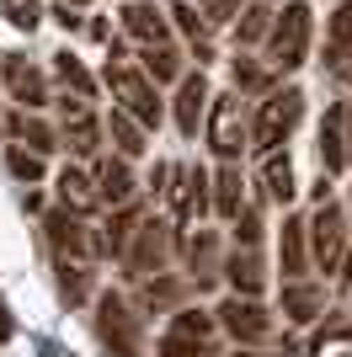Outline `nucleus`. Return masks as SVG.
<instances>
[{"label":"nucleus","instance_id":"obj_1","mask_svg":"<svg viewBox=\"0 0 352 357\" xmlns=\"http://www.w3.org/2000/svg\"><path fill=\"white\" fill-rule=\"evenodd\" d=\"M107 86H112V96H117V112H129L139 128H161V96H155V86L145 80V70L123 64V48L117 43H112V59H107Z\"/></svg>","mask_w":352,"mask_h":357},{"label":"nucleus","instance_id":"obj_2","mask_svg":"<svg viewBox=\"0 0 352 357\" xmlns=\"http://www.w3.org/2000/svg\"><path fill=\"white\" fill-rule=\"evenodd\" d=\"M309 27H315V16H309L305 0H288L278 16H272V27H267V64L272 70H299L309 54Z\"/></svg>","mask_w":352,"mask_h":357},{"label":"nucleus","instance_id":"obj_3","mask_svg":"<svg viewBox=\"0 0 352 357\" xmlns=\"http://www.w3.org/2000/svg\"><path fill=\"white\" fill-rule=\"evenodd\" d=\"M96 336L112 357H145V331H139V310L123 294L96 298Z\"/></svg>","mask_w":352,"mask_h":357},{"label":"nucleus","instance_id":"obj_4","mask_svg":"<svg viewBox=\"0 0 352 357\" xmlns=\"http://www.w3.org/2000/svg\"><path fill=\"white\" fill-rule=\"evenodd\" d=\"M299 118H305V91H299V86L267 91L262 112H256V123H251V139H256V149H262V155H272V149H278L283 139L299 128Z\"/></svg>","mask_w":352,"mask_h":357},{"label":"nucleus","instance_id":"obj_5","mask_svg":"<svg viewBox=\"0 0 352 357\" xmlns=\"http://www.w3.org/2000/svg\"><path fill=\"white\" fill-rule=\"evenodd\" d=\"M208 149L219 155V160H240V149L251 139V118H246V102L240 96H208Z\"/></svg>","mask_w":352,"mask_h":357},{"label":"nucleus","instance_id":"obj_6","mask_svg":"<svg viewBox=\"0 0 352 357\" xmlns=\"http://www.w3.org/2000/svg\"><path fill=\"white\" fill-rule=\"evenodd\" d=\"M305 240L309 251H315V267L321 272H337L342 256H347V213H342V203H315V213L305 219Z\"/></svg>","mask_w":352,"mask_h":357},{"label":"nucleus","instance_id":"obj_7","mask_svg":"<svg viewBox=\"0 0 352 357\" xmlns=\"http://www.w3.org/2000/svg\"><path fill=\"white\" fill-rule=\"evenodd\" d=\"M166 256H171V224L139 219V224H133V235H129V245H123V272L145 283V278L166 272Z\"/></svg>","mask_w":352,"mask_h":357},{"label":"nucleus","instance_id":"obj_8","mask_svg":"<svg viewBox=\"0 0 352 357\" xmlns=\"http://www.w3.org/2000/svg\"><path fill=\"white\" fill-rule=\"evenodd\" d=\"M161 357H219L214 352V314L176 310L166 336H161Z\"/></svg>","mask_w":352,"mask_h":357},{"label":"nucleus","instance_id":"obj_9","mask_svg":"<svg viewBox=\"0 0 352 357\" xmlns=\"http://www.w3.org/2000/svg\"><path fill=\"white\" fill-rule=\"evenodd\" d=\"M214 314H219L214 326H224V331H230V336H235L240 347H262L267 336L278 331V320H272V314H267L262 304H256V298H240V294H230V298H224V304H219Z\"/></svg>","mask_w":352,"mask_h":357},{"label":"nucleus","instance_id":"obj_10","mask_svg":"<svg viewBox=\"0 0 352 357\" xmlns=\"http://www.w3.org/2000/svg\"><path fill=\"white\" fill-rule=\"evenodd\" d=\"M171 187H166V192H171V213H176V229H192V219H203V208H208V171L203 165H176L171 176Z\"/></svg>","mask_w":352,"mask_h":357},{"label":"nucleus","instance_id":"obj_11","mask_svg":"<svg viewBox=\"0 0 352 357\" xmlns=\"http://www.w3.org/2000/svg\"><path fill=\"white\" fill-rule=\"evenodd\" d=\"M0 75H6V91L22 102V112L48 107V80H43V70H38L32 59H22V54H0Z\"/></svg>","mask_w":352,"mask_h":357},{"label":"nucleus","instance_id":"obj_12","mask_svg":"<svg viewBox=\"0 0 352 357\" xmlns=\"http://www.w3.org/2000/svg\"><path fill=\"white\" fill-rule=\"evenodd\" d=\"M64 149H70V155H86V160L102 149V123L91 118V107L80 102V96L64 102Z\"/></svg>","mask_w":352,"mask_h":357},{"label":"nucleus","instance_id":"obj_13","mask_svg":"<svg viewBox=\"0 0 352 357\" xmlns=\"http://www.w3.org/2000/svg\"><path fill=\"white\" fill-rule=\"evenodd\" d=\"M208 96H214V91H208L203 70L176 80V128H182L187 139H198V123L208 118Z\"/></svg>","mask_w":352,"mask_h":357},{"label":"nucleus","instance_id":"obj_14","mask_svg":"<svg viewBox=\"0 0 352 357\" xmlns=\"http://www.w3.org/2000/svg\"><path fill=\"white\" fill-rule=\"evenodd\" d=\"M224 278H230V288L240 298H256L267 288V261H262V251L256 245H235L230 251V261H224Z\"/></svg>","mask_w":352,"mask_h":357},{"label":"nucleus","instance_id":"obj_15","mask_svg":"<svg viewBox=\"0 0 352 357\" xmlns=\"http://www.w3.org/2000/svg\"><path fill=\"white\" fill-rule=\"evenodd\" d=\"M43 229H48V240H54V251H59V261H86V251H91V229L75 213H48L43 219Z\"/></svg>","mask_w":352,"mask_h":357},{"label":"nucleus","instance_id":"obj_16","mask_svg":"<svg viewBox=\"0 0 352 357\" xmlns=\"http://www.w3.org/2000/svg\"><path fill=\"white\" fill-rule=\"evenodd\" d=\"M123 32H129L133 43H145V48L171 43V22H166L149 0H129V6H123Z\"/></svg>","mask_w":352,"mask_h":357},{"label":"nucleus","instance_id":"obj_17","mask_svg":"<svg viewBox=\"0 0 352 357\" xmlns=\"http://www.w3.org/2000/svg\"><path fill=\"white\" fill-rule=\"evenodd\" d=\"M54 187H59V203H64V213H75V219H80V213H96V208H102V197H96V181H91L80 165H64Z\"/></svg>","mask_w":352,"mask_h":357},{"label":"nucleus","instance_id":"obj_18","mask_svg":"<svg viewBox=\"0 0 352 357\" xmlns=\"http://www.w3.org/2000/svg\"><path fill=\"white\" fill-rule=\"evenodd\" d=\"M182 256H187V272L198 288H208L219 278V235L214 229H198L192 240H182Z\"/></svg>","mask_w":352,"mask_h":357},{"label":"nucleus","instance_id":"obj_19","mask_svg":"<svg viewBox=\"0 0 352 357\" xmlns=\"http://www.w3.org/2000/svg\"><path fill=\"white\" fill-rule=\"evenodd\" d=\"M325 310V288L309 283V278H293V283H283V314H288L293 326H309V320H321Z\"/></svg>","mask_w":352,"mask_h":357},{"label":"nucleus","instance_id":"obj_20","mask_svg":"<svg viewBox=\"0 0 352 357\" xmlns=\"http://www.w3.org/2000/svg\"><path fill=\"white\" fill-rule=\"evenodd\" d=\"M278 261H283V278H288V283L309 272V240H305V219H299V213H288V219H283Z\"/></svg>","mask_w":352,"mask_h":357},{"label":"nucleus","instance_id":"obj_21","mask_svg":"<svg viewBox=\"0 0 352 357\" xmlns=\"http://www.w3.org/2000/svg\"><path fill=\"white\" fill-rule=\"evenodd\" d=\"M315 149H321V176H337L342 165H347V134H342V102L325 107L321 118V139H315Z\"/></svg>","mask_w":352,"mask_h":357},{"label":"nucleus","instance_id":"obj_22","mask_svg":"<svg viewBox=\"0 0 352 357\" xmlns=\"http://www.w3.org/2000/svg\"><path fill=\"white\" fill-rule=\"evenodd\" d=\"M91 181H96V197H102V203H112V208H123V203L133 197V171H129V160H102Z\"/></svg>","mask_w":352,"mask_h":357},{"label":"nucleus","instance_id":"obj_23","mask_svg":"<svg viewBox=\"0 0 352 357\" xmlns=\"http://www.w3.org/2000/svg\"><path fill=\"white\" fill-rule=\"evenodd\" d=\"M102 134L107 139H112V144H117V160H139V155H145V128H139V123H133L129 118V112H117V107H112V112H107V123H102Z\"/></svg>","mask_w":352,"mask_h":357},{"label":"nucleus","instance_id":"obj_24","mask_svg":"<svg viewBox=\"0 0 352 357\" xmlns=\"http://www.w3.org/2000/svg\"><path fill=\"white\" fill-rule=\"evenodd\" d=\"M240 208H246V181H240V165L224 160L219 176H214V213H219V219H235Z\"/></svg>","mask_w":352,"mask_h":357},{"label":"nucleus","instance_id":"obj_25","mask_svg":"<svg viewBox=\"0 0 352 357\" xmlns=\"http://www.w3.org/2000/svg\"><path fill=\"white\" fill-rule=\"evenodd\" d=\"M309 357H352V320L325 314V326L309 336Z\"/></svg>","mask_w":352,"mask_h":357},{"label":"nucleus","instance_id":"obj_26","mask_svg":"<svg viewBox=\"0 0 352 357\" xmlns=\"http://www.w3.org/2000/svg\"><path fill=\"white\" fill-rule=\"evenodd\" d=\"M262 187H267V197H272V203H283V208L293 203V192H299V187H293V160H288V155H278V149H272V155H262Z\"/></svg>","mask_w":352,"mask_h":357},{"label":"nucleus","instance_id":"obj_27","mask_svg":"<svg viewBox=\"0 0 352 357\" xmlns=\"http://www.w3.org/2000/svg\"><path fill=\"white\" fill-rule=\"evenodd\" d=\"M6 128H11V134L22 139V144H27V149H38V155H48V149H59L54 128H48V123H38V118H32V112H11V118H6Z\"/></svg>","mask_w":352,"mask_h":357},{"label":"nucleus","instance_id":"obj_28","mask_svg":"<svg viewBox=\"0 0 352 357\" xmlns=\"http://www.w3.org/2000/svg\"><path fill=\"white\" fill-rule=\"evenodd\" d=\"M139 59H145V80H149V86H161V80H182V54H176L171 43L145 48Z\"/></svg>","mask_w":352,"mask_h":357},{"label":"nucleus","instance_id":"obj_29","mask_svg":"<svg viewBox=\"0 0 352 357\" xmlns=\"http://www.w3.org/2000/svg\"><path fill=\"white\" fill-rule=\"evenodd\" d=\"M230 75H235V96H262V91H272V75L256 59H246V54L230 59Z\"/></svg>","mask_w":352,"mask_h":357},{"label":"nucleus","instance_id":"obj_30","mask_svg":"<svg viewBox=\"0 0 352 357\" xmlns=\"http://www.w3.org/2000/svg\"><path fill=\"white\" fill-rule=\"evenodd\" d=\"M59 294H64V304H86L91 298V267L86 261H59Z\"/></svg>","mask_w":352,"mask_h":357},{"label":"nucleus","instance_id":"obj_31","mask_svg":"<svg viewBox=\"0 0 352 357\" xmlns=\"http://www.w3.org/2000/svg\"><path fill=\"white\" fill-rule=\"evenodd\" d=\"M176 298H182V283H176V278H161V272H155V278H145V288H139V310H171Z\"/></svg>","mask_w":352,"mask_h":357},{"label":"nucleus","instance_id":"obj_32","mask_svg":"<svg viewBox=\"0 0 352 357\" xmlns=\"http://www.w3.org/2000/svg\"><path fill=\"white\" fill-rule=\"evenodd\" d=\"M54 70H59V80H64L80 102H91V96H96V80L86 75V64L75 59V54H54Z\"/></svg>","mask_w":352,"mask_h":357},{"label":"nucleus","instance_id":"obj_33","mask_svg":"<svg viewBox=\"0 0 352 357\" xmlns=\"http://www.w3.org/2000/svg\"><path fill=\"white\" fill-rule=\"evenodd\" d=\"M267 27H272V11H267V6H240V16H235V43H262Z\"/></svg>","mask_w":352,"mask_h":357},{"label":"nucleus","instance_id":"obj_34","mask_svg":"<svg viewBox=\"0 0 352 357\" xmlns=\"http://www.w3.org/2000/svg\"><path fill=\"white\" fill-rule=\"evenodd\" d=\"M6 165H11V176L27 181V187H32V181H43V171H48L43 155H38V149H27V144H11V149H6Z\"/></svg>","mask_w":352,"mask_h":357},{"label":"nucleus","instance_id":"obj_35","mask_svg":"<svg viewBox=\"0 0 352 357\" xmlns=\"http://www.w3.org/2000/svg\"><path fill=\"white\" fill-rule=\"evenodd\" d=\"M0 16H6L11 27L32 32L38 22H43V6H38V0H0Z\"/></svg>","mask_w":352,"mask_h":357},{"label":"nucleus","instance_id":"obj_36","mask_svg":"<svg viewBox=\"0 0 352 357\" xmlns=\"http://www.w3.org/2000/svg\"><path fill=\"white\" fill-rule=\"evenodd\" d=\"M347 43H352V0H342L337 16H331V64L347 54Z\"/></svg>","mask_w":352,"mask_h":357},{"label":"nucleus","instance_id":"obj_37","mask_svg":"<svg viewBox=\"0 0 352 357\" xmlns=\"http://www.w3.org/2000/svg\"><path fill=\"white\" fill-rule=\"evenodd\" d=\"M240 6H246V0H198V16H203V27L214 32V27H224V22L240 16Z\"/></svg>","mask_w":352,"mask_h":357},{"label":"nucleus","instance_id":"obj_38","mask_svg":"<svg viewBox=\"0 0 352 357\" xmlns=\"http://www.w3.org/2000/svg\"><path fill=\"white\" fill-rule=\"evenodd\" d=\"M230 224H235V240H240V245H256V240H262V208H256V203H246Z\"/></svg>","mask_w":352,"mask_h":357},{"label":"nucleus","instance_id":"obj_39","mask_svg":"<svg viewBox=\"0 0 352 357\" xmlns=\"http://www.w3.org/2000/svg\"><path fill=\"white\" fill-rule=\"evenodd\" d=\"M54 22H59V27H64V32H75V27H80V16H75L70 6H59V11H54Z\"/></svg>","mask_w":352,"mask_h":357},{"label":"nucleus","instance_id":"obj_40","mask_svg":"<svg viewBox=\"0 0 352 357\" xmlns=\"http://www.w3.org/2000/svg\"><path fill=\"white\" fill-rule=\"evenodd\" d=\"M342 134H347V160H352V102L342 107Z\"/></svg>","mask_w":352,"mask_h":357},{"label":"nucleus","instance_id":"obj_41","mask_svg":"<svg viewBox=\"0 0 352 357\" xmlns=\"http://www.w3.org/2000/svg\"><path fill=\"white\" fill-rule=\"evenodd\" d=\"M0 336H11V314H6V304H0Z\"/></svg>","mask_w":352,"mask_h":357},{"label":"nucleus","instance_id":"obj_42","mask_svg":"<svg viewBox=\"0 0 352 357\" xmlns=\"http://www.w3.org/2000/svg\"><path fill=\"white\" fill-rule=\"evenodd\" d=\"M235 357H272V352H251V347H240V352H235Z\"/></svg>","mask_w":352,"mask_h":357},{"label":"nucleus","instance_id":"obj_43","mask_svg":"<svg viewBox=\"0 0 352 357\" xmlns=\"http://www.w3.org/2000/svg\"><path fill=\"white\" fill-rule=\"evenodd\" d=\"M64 6H75V11H80V6H91V0H64Z\"/></svg>","mask_w":352,"mask_h":357},{"label":"nucleus","instance_id":"obj_44","mask_svg":"<svg viewBox=\"0 0 352 357\" xmlns=\"http://www.w3.org/2000/svg\"><path fill=\"white\" fill-rule=\"evenodd\" d=\"M347 48H352V43H347ZM337 64H342V59H337ZM347 75H352V70H347Z\"/></svg>","mask_w":352,"mask_h":357},{"label":"nucleus","instance_id":"obj_45","mask_svg":"<svg viewBox=\"0 0 352 357\" xmlns=\"http://www.w3.org/2000/svg\"><path fill=\"white\" fill-rule=\"evenodd\" d=\"M347 288H352V283H347Z\"/></svg>","mask_w":352,"mask_h":357}]
</instances>
